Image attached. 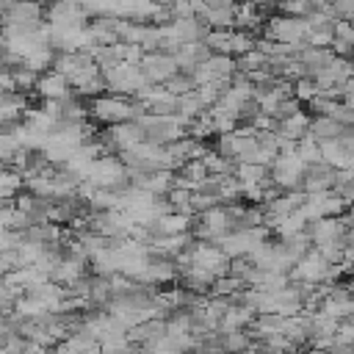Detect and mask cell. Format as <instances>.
Returning <instances> with one entry per match:
<instances>
[{
    "instance_id": "cell-1",
    "label": "cell",
    "mask_w": 354,
    "mask_h": 354,
    "mask_svg": "<svg viewBox=\"0 0 354 354\" xmlns=\"http://www.w3.org/2000/svg\"><path fill=\"white\" fill-rule=\"evenodd\" d=\"M102 80H105V88L122 91V94H133V97H136V91H141L144 86H149L147 77L141 75L138 64H119V66L102 72Z\"/></svg>"
},
{
    "instance_id": "cell-2",
    "label": "cell",
    "mask_w": 354,
    "mask_h": 354,
    "mask_svg": "<svg viewBox=\"0 0 354 354\" xmlns=\"http://www.w3.org/2000/svg\"><path fill=\"white\" fill-rule=\"evenodd\" d=\"M268 41H282V44H299V41H310V28L304 19H293V17H277L268 19L266 28Z\"/></svg>"
},
{
    "instance_id": "cell-3",
    "label": "cell",
    "mask_w": 354,
    "mask_h": 354,
    "mask_svg": "<svg viewBox=\"0 0 354 354\" xmlns=\"http://www.w3.org/2000/svg\"><path fill=\"white\" fill-rule=\"evenodd\" d=\"M138 69H141V75L147 77L149 86H152V83H169V80L180 72V69H177V61H174L171 55H166V53H147V55L141 58Z\"/></svg>"
},
{
    "instance_id": "cell-4",
    "label": "cell",
    "mask_w": 354,
    "mask_h": 354,
    "mask_svg": "<svg viewBox=\"0 0 354 354\" xmlns=\"http://www.w3.org/2000/svg\"><path fill=\"white\" fill-rule=\"evenodd\" d=\"M329 268H332V263H326L324 254H321L318 249H310V252L296 263L293 277L301 279V282H307V285H313V282L329 279Z\"/></svg>"
},
{
    "instance_id": "cell-5",
    "label": "cell",
    "mask_w": 354,
    "mask_h": 354,
    "mask_svg": "<svg viewBox=\"0 0 354 354\" xmlns=\"http://www.w3.org/2000/svg\"><path fill=\"white\" fill-rule=\"evenodd\" d=\"M335 185V169L326 163H315V166H304V180H301V191L304 194H329Z\"/></svg>"
},
{
    "instance_id": "cell-6",
    "label": "cell",
    "mask_w": 354,
    "mask_h": 354,
    "mask_svg": "<svg viewBox=\"0 0 354 354\" xmlns=\"http://www.w3.org/2000/svg\"><path fill=\"white\" fill-rule=\"evenodd\" d=\"M304 235H307L310 243H315V249H318V246H324V243L340 241L346 232H343L340 218H318V221H310V224L304 227Z\"/></svg>"
},
{
    "instance_id": "cell-7",
    "label": "cell",
    "mask_w": 354,
    "mask_h": 354,
    "mask_svg": "<svg viewBox=\"0 0 354 354\" xmlns=\"http://www.w3.org/2000/svg\"><path fill=\"white\" fill-rule=\"evenodd\" d=\"M321 313L340 321V318H351L354 313V299L346 293V290H324V299H321Z\"/></svg>"
},
{
    "instance_id": "cell-8",
    "label": "cell",
    "mask_w": 354,
    "mask_h": 354,
    "mask_svg": "<svg viewBox=\"0 0 354 354\" xmlns=\"http://www.w3.org/2000/svg\"><path fill=\"white\" fill-rule=\"evenodd\" d=\"M69 86H72V83H69L61 72H55V69H50L47 75H41V77H39V83H36L39 94H41V97H47L50 102L66 100V97H69Z\"/></svg>"
},
{
    "instance_id": "cell-9",
    "label": "cell",
    "mask_w": 354,
    "mask_h": 354,
    "mask_svg": "<svg viewBox=\"0 0 354 354\" xmlns=\"http://www.w3.org/2000/svg\"><path fill=\"white\" fill-rule=\"evenodd\" d=\"M340 133H343V127H340L332 116H315V119H310L307 136L315 138L318 144H321V141H335V138H340Z\"/></svg>"
},
{
    "instance_id": "cell-10",
    "label": "cell",
    "mask_w": 354,
    "mask_h": 354,
    "mask_svg": "<svg viewBox=\"0 0 354 354\" xmlns=\"http://www.w3.org/2000/svg\"><path fill=\"white\" fill-rule=\"evenodd\" d=\"M218 346L224 354H246L249 346H252V337L249 332L238 329V332H230V335H218Z\"/></svg>"
},
{
    "instance_id": "cell-11",
    "label": "cell",
    "mask_w": 354,
    "mask_h": 354,
    "mask_svg": "<svg viewBox=\"0 0 354 354\" xmlns=\"http://www.w3.org/2000/svg\"><path fill=\"white\" fill-rule=\"evenodd\" d=\"M296 155L301 158V163H304V166L324 163V158H321V147H318V141H315V138H310V136H304V138L296 144Z\"/></svg>"
},
{
    "instance_id": "cell-12",
    "label": "cell",
    "mask_w": 354,
    "mask_h": 354,
    "mask_svg": "<svg viewBox=\"0 0 354 354\" xmlns=\"http://www.w3.org/2000/svg\"><path fill=\"white\" fill-rule=\"evenodd\" d=\"M166 91H169V94H174V97H185V94L196 91V83H194V77H191V75L177 72V75L166 83Z\"/></svg>"
},
{
    "instance_id": "cell-13",
    "label": "cell",
    "mask_w": 354,
    "mask_h": 354,
    "mask_svg": "<svg viewBox=\"0 0 354 354\" xmlns=\"http://www.w3.org/2000/svg\"><path fill=\"white\" fill-rule=\"evenodd\" d=\"M318 94H321V88H318V83L313 77H299L296 80V100L299 102H313Z\"/></svg>"
},
{
    "instance_id": "cell-14",
    "label": "cell",
    "mask_w": 354,
    "mask_h": 354,
    "mask_svg": "<svg viewBox=\"0 0 354 354\" xmlns=\"http://www.w3.org/2000/svg\"><path fill=\"white\" fill-rule=\"evenodd\" d=\"M235 147H238L235 133H221V136H216V155H221V158H227V160H235Z\"/></svg>"
},
{
    "instance_id": "cell-15",
    "label": "cell",
    "mask_w": 354,
    "mask_h": 354,
    "mask_svg": "<svg viewBox=\"0 0 354 354\" xmlns=\"http://www.w3.org/2000/svg\"><path fill=\"white\" fill-rule=\"evenodd\" d=\"M296 113H301V102L296 100V97H285L279 105H277V111H274V122H285V119H290V116H296Z\"/></svg>"
},
{
    "instance_id": "cell-16",
    "label": "cell",
    "mask_w": 354,
    "mask_h": 354,
    "mask_svg": "<svg viewBox=\"0 0 354 354\" xmlns=\"http://www.w3.org/2000/svg\"><path fill=\"white\" fill-rule=\"evenodd\" d=\"M337 100L335 97H326V94H318L313 102H310V111H315V116H332Z\"/></svg>"
},
{
    "instance_id": "cell-17",
    "label": "cell",
    "mask_w": 354,
    "mask_h": 354,
    "mask_svg": "<svg viewBox=\"0 0 354 354\" xmlns=\"http://www.w3.org/2000/svg\"><path fill=\"white\" fill-rule=\"evenodd\" d=\"M332 119H335L340 127H354V111H351L346 102H337V105H335Z\"/></svg>"
},
{
    "instance_id": "cell-18",
    "label": "cell",
    "mask_w": 354,
    "mask_h": 354,
    "mask_svg": "<svg viewBox=\"0 0 354 354\" xmlns=\"http://www.w3.org/2000/svg\"><path fill=\"white\" fill-rule=\"evenodd\" d=\"M102 354H138V351L130 348V346H119V348H105Z\"/></svg>"
},
{
    "instance_id": "cell-19",
    "label": "cell",
    "mask_w": 354,
    "mask_h": 354,
    "mask_svg": "<svg viewBox=\"0 0 354 354\" xmlns=\"http://www.w3.org/2000/svg\"><path fill=\"white\" fill-rule=\"evenodd\" d=\"M346 221H348V224L354 227V205H351V210H348V218H346Z\"/></svg>"
},
{
    "instance_id": "cell-20",
    "label": "cell",
    "mask_w": 354,
    "mask_h": 354,
    "mask_svg": "<svg viewBox=\"0 0 354 354\" xmlns=\"http://www.w3.org/2000/svg\"><path fill=\"white\" fill-rule=\"evenodd\" d=\"M246 354H268V351H252V348H249V351H246Z\"/></svg>"
}]
</instances>
